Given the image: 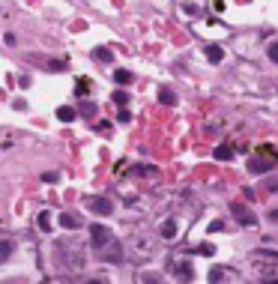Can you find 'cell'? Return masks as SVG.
Returning <instances> with one entry per match:
<instances>
[{
    "label": "cell",
    "mask_w": 278,
    "mask_h": 284,
    "mask_svg": "<svg viewBox=\"0 0 278 284\" xmlns=\"http://www.w3.org/2000/svg\"><path fill=\"white\" fill-rule=\"evenodd\" d=\"M204 54L210 57V63H222V60H225V51H222L219 45H207V48H204Z\"/></svg>",
    "instance_id": "obj_5"
},
{
    "label": "cell",
    "mask_w": 278,
    "mask_h": 284,
    "mask_svg": "<svg viewBox=\"0 0 278 284\" xmlns=\"http://www.w3.org/2000/svg\"><path fill=\"white\" fill-rule=\"evenodd\" d=\"M216 159H219V162H231V159H234V150H231V147H219V150H216Z\"/></svg>",
    "instance_id": "obj_10"
},
{
    "label": "cell",
    "mask_w": 278,
    "mask_h": 284,
    "mask_svg": "<svg viewBox=\"0 0 278 284\" xmlns=\"http://www.w3.org/2000/svg\"><path fill=\"white\" fill-rule=\"evenodd\" d=\"M132 246H138V252H141V255H147V252H153V243H147V240H135Z\"/></svg>",
    "instance_id": "obj_14"
},
{
    "label": "cell",
    "mask_w": 278,
    "mask_h": 284,
    "mask_svg": "<svg viewBox=\"0 0 278 284\" xmlns=\"http://www.w3.org/2000/svg\"><path fill=\"white\" fill-rule=\"evenodd\" d=\"M258 153H261V156H264V159H270V162H273V165H278V156H276V150H273V147H261V150H258Z\"/></svg>",
    "instance_id": "obj_12"
},
{
    "label": "cell",
    "mask_w": 278,
    "mask_h": 284,
    "mask_svg": "<svg viewBox=\"0 0 278 284\" xmlns=\"http://www.w3.org/2000/svg\"><path fill=\"white\" fill-rule=\"evenodd\" d=\"M48 69H57V72H63V69H66V60H51V63H48Z\"/></svg>",
    "instance_id": "obj_20"
},
{
    "label": "cell",
    "mask_w": 278,
    "mask_h": 284,
    "mask_svg": "<svg viewBox=\"0 0 278 284\" xmlns=\"http://www.w3.org/2000/svg\"><path fill=\"white\" fill-rule=\"evenodd\" d=\"M39 231H45V234L51 231V216L48 213H39Z\"/></svg>",
    "instance_id": "obj_13"
},
{
    "label": "cell",
    "mask_w": 278,
    "mask_h": 284,
    "mask_svg": "<svg viewBox=\"0 0 278 284\" xmlns=\"http://www.w3.org/2000/svg\"><path fill=\"white\" fill-rule=\"evenodd\" d=\"M213 252H216V249H213V246H210V243H201V255H204V258H210V255H213Z\"/></svg>",
    "instance_id": "obj_21"
},
{
    "label": "cell",
    "mask_w": 278,
    "mask_h": 284,
    "mask_svg": "<svg viewBox=\"0 0 278 284\" xmlns=\"http://www.w3.org/2000/svg\"><path fill=\"white\" fill-rule=\"evenodd\" d=\"M114 81H117L120 87H126V84H132V72H129V69H117V72H114Z\"/></svg>",
    "instance_id": "obj_6"
},
{
    "label": "cell",
    "mask_w": 278,
    "mask_h": 284,
    "mask_svg": "<svg viewBox=\"0 0 278 284\" xmlns=\"http://www.w3.org/2000/svg\"><path fill=\"white\" fill-rule=\"evenodd\" d=\"M81 114H84V117H93V114H96V108H93V105H84V108H81Z\"/></svg>",
    "instance_id": "obj_22"
},
{
    "label": "cell",
    "mask_w": 278,
    "mask_h": 284,
    "mask_svg": "<svg viewBox=\"0 0 278 284\" xmlns=\"http://www.w3.org/2000/svg\"><path fill=\"white\" fill-rule=\"evenodd\" d=\"M99 63H111L114 60V54H111V48H96V54H93Z\"/></svg>",
    "instance_id": "obj_8"
},
{
    "label": "cell",
    "mask_w": 278,
    "mask_h": 284,
    "mask_svg": "<svg viewBox=\"0 0 278 284\" xmlns=\"http://www.w3.org/2000/svg\"><path fill=\"white\" fill-rule=\"evenodd\" d=\"M60 225H63L66 231H75V228H78V219H75L72 213H63V216H60Z\"/></svg>",
    "instance_id": "obj_7"
},
{
    "label": "cell",
    "mask_w": 278,
    "mask_h": 284,
    "mask_svg": "<svg viewBox=\"0 0 278 284\" xmlns=\"http://www.w3.org/2000/svg\"><path fill=\"white\" fill-rule=\"evenodd\" d=\"M90 210L99 213V216H111V213H114V204L105 201V198H93V201H90Z\"/></svg>",
    "instance_id": "obj_3"
},
{
    "label": "cell",
    "mask_w": 278,
    "mask_h": 284,
    "mask_svg": "<svg viewBox=\"0 0 278 284\" xmlns=\"http://www.w3.org/2000/svg\"><path fill=\"white\" fill-rule=\"evenodd\" d=\"M222 228H225V225H222V222H213V225H210V234H219V231H222Z\"/></svg>",
    "instance_id": "obj_23"
},
{
    "label": "cell",
    "mask_w": 278,
    "mask_h": 284,
    "mask_svg": "<svg viewBox=\"0 0 278 284\" xmlns=\"http://www.w3.org/2000/svg\"><path fill=\"white\" fill-rule=\"evenodd\" d=\"M267 54H270V57L278 63V42H270V45H267Z\"/></svg>",
    "instance_id": "obj_19"
},
{
    "label": "cell",
    "mask_w": 278,
    "mask_h": 284,
    "mask_svg": "<svg viewBox=\"0 0 278 284\" xmlns=\"http://www.w3.org/2000/svg\"><path fill=\"white\" fill-rule=\"evenodd\" d=\"M225 273H228V270H222V267H216V270L210 273V282H225V279H228Z\"/></svg>",
    "instance_id": "obj_15"
},
{
    "label": "cell",
    "mask_w": 278,
    "mask_h": 284,
    "mask_svg": "<svg viewBox=\"0 0 278 284\" xmlns=\"http://www.w3.org/2000/svg\"><path fill=\"white\" fill-rule=\"evenodd\" d=\"M57 117H60L63 123H72V120H75V108H60V111H57Z\"/></svg>",
    "instance_id": "obj_11"
},
{
    "label": "cell",
    "mask_w": 278,
    "mask_h": 284,
    "mask_svg": "<svg viewBox=\"0 0 278 284\" xmlns=\"http://www.w3.org/2000/svg\"><path fill=\"white\" fill-rule=\"evenodd\" d=\"M249 168H252L255 174H264V171H270V168H276V165H273L270 159H264V156H261V159H249Z\"/></svg>",
    "instance_id": "obj_4"
},
{
    "label": "cell",
    "mask_w": 278,
    "mask_h": 284,
    "mask_svg": "<svg viewBox=\"0 0 278 284\" xmlns=\"http://www.w3.org/2000/svg\"><path fill=\"white\" fill-rule=\"evenodd\" d=\"M159 99H162L165 105H174V102H177V96H174L171 90H162V93H159Z\"/></svg>",
    "instance_id": "obj_16"
},
{
    "label": "cell",
    "mask_w": 278,
    "mask_h": 284,
    "mask_svg": "<svg viewBox=\"0 0 278 284\" xmlns=\"http://www.w3.org/2000/svg\"><path fill=\"white\" fill-rule=\"evenodd\" d=\"M75 93H78V96H84V93H90V81H87V78H81V84L75 87Z\"/></svg>",
    "instance_id": "obj_18"
},
{
    "label": "cell",
    "mask_w": 278,
    "mask_h": 284,
    "mask_svg": "<svg viewBox=\"0 0 278 284\" xmlns=\"http://www.w3.org/2000/svg\"><path fill=\"white\" fill-rule=\"evenodd\" d=\"M12 249H15L12 243H0V261H6V258L12 255Z\"/></svg>",
    "instance_id": "obj_17"
},
{
    "label": "cell",
    "mask_w": 278,
    "mask_h": 284,
    "mask_svg": "<svg viewBox=\"0 0 278 284\" xmlns=\"http://www.w3.org/2000/svg\"><path fill=\"white\" fill-rule=\"evenodd\" d=\"M216 3V9H225V0H213Z\"/></svg>",
    "instance_id": "obj_24"
},
{
    "label": "cell",
    "mask_w": 278,
    "mask_h": 284,
    "mask_svg": "<svg viewBox=\"0 0 278 284\" xmlns=\"http://www.w3.org/2000/svg\"><path fill=\"white\" fill-rule=\"evenodd\" d=\"M90 237H93V246H96V249H102L105 243H111V234H108V228H102V225H93V228H90Z\"/></svg>",
    "instance_id": "obj_2"
},
{
    "label": "cell",
    "mask_w": 278,
    "mask_h": 284,
    "mask_svg": "<svg viewBox=\"0 0 278 284\" xmlns=\"http://www.w3.org/2000/svg\"><path fill=\"white\" fill-rule=\"evenodd\" d=\"M231 213H234V219H237L240 225H246V228H255V225H258V216H255L249 207H243V204H231Z\"/></svg>",
    "instance_id": "obj_1"
},
{
    "label": "cell",
    "mask_w": 278,
    "mask_h": 284,
    "mask_svg": "<svg viewBox=\"0 0 278 284\" xmlns=\"http://www.w3.org/2000/svg\"><path fill=\"white\" fill-rule=\"evenodd\" d=\"M162 237H165V240H174V237H177V222H165V225H162Z\"/></svg>",
    "instance_id": "obj_9"
},
{
    "label": "cell",
    "mask_w": 278,
    "mask_h": 284,
    "mask_svg": "<svg viewBox=\"0 0 278 284\" xmlns=\"http://www.w3.org/2000/svg\"><path fill=\"white\" fill-rule=\"evenodd\" d=\"M270 219H273V222H278V210H273V213H270Z\"/></svg>",
    "instance_id": "obj_25"
}]
</instances>
